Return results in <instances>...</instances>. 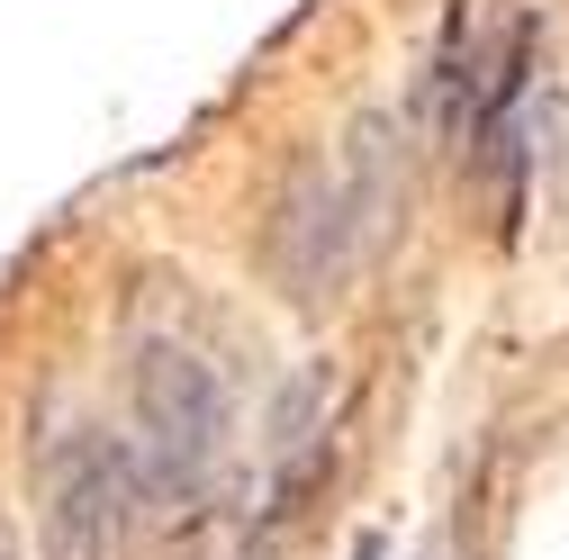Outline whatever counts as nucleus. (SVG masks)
Instances as JSON below:
<instances>
[{
    "label": "nucleus",
    "instance_id": "423d86ee",
    "mask_svg": "<svg viewBox=\"0 0 569 560\" xmlns=\"http://www.w3.org/2000/svg\"><path fill=\"white\" fill-rule=\"evenodd\" d=\"M0 560H19V542H10V524H0Z\"/></svg>",
    "mask_w": 569,
    "mask_h": 560
},
{
    "label": "nucleus",
    "instance_id": "f03ea898",
    "mask_svg": "<svg viewBox=\"0 0 569 560\" xmlns=\"http://www.w3.org/2000/svg\"><path fill=\"white\" fill-rule=\"evenodd\" d=\"M227 470V389L190 343L136 353V479L146 507H199Z\"/></svg>",
    "mask_w": 569,
    "mask_h": 560
},
{
    "label": "nucleus",
    "instance_id": "20e7f679",
    "mask_svg": "<svg viewBox=\"0 0 569 560\" xmlns=\"http://www.w3.org/2000/svg\"><path fill=\"white\" fill-rule=\"evenodd\" d=\"M262 461H271V524H290L326 488V461H335V362L290 371V389H280V407H271Z\"/></svg>",
    "mask_w": 569,
    "mask_h": 560
},
{
    "label": "nucleus",
    "instance_id": "7ed1b4c3",
    "mask_svg": "<svg viewBox=\"0 0 569 560\" xmlns=\"http://www.w3.org/2000/svg\"><path fill=\"white\" fill-rule=\"evenodd\" d=\"M136 516H146V479H136V452L73 426L54 434L37 461V533L46 560H127Z\"/></svg>",
    "mask_w": 569,
    "mask_h": 560
},
{
    "label": "nucleus",
    "instance_id": "39448f33",
    "mask_svg": "<svg viewBox=\"0 0 569 560\" xmlns=\"http://www.w3.org/2000/svg\"><path fill=\"white\" fill-rule=\"evenodd\" d=\"M236 560H271V524H262V533H244V542H236Z\"/></svg>",
    "mask_w": 569,
    "mask_h": 560
},
{
    "label": "nucleus",
    "instance_id": "f257e3e1",
    "mask_svg": "<svg viewBox=\"0 0 569 560\" xmlns=\"http://www.w3.org/2000/svg\"><path fill=\"white\" fill-rule=\"evenodd\" d=\"M398 208V163H389V118H362L335 154H308L271 208V280L290 308H326L352 271L371 262Z\"/></svg>",
    "mask_w": 569,
    "mask_h": 560
}]
</instances>
